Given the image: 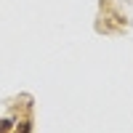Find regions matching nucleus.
Wrapping results in <instances>:
<instances>
[{
  "label": "nucleus",
  "mask_w": 133,
  "mask_h": 133,
  "mask_svg": "<svg viewBox=\"0 0 133 133\" xmlns=\"http://www.w3.org/2000/svg\"><path fill=\"white\" fill-rule=\"evenodd\" d=\"M101 19L107 21H98V32H120L125 27V19L115 11L112 0H101Z\"/></svg>",
  "instance_id": "1"
}]
</instances>
